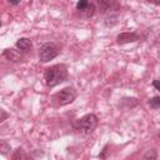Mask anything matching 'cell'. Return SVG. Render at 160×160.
I'll return each instance as SVG.
<instances>
[{
  "label": "cell",
  "mask_w": 160,
  "mask_h": 160,
  "mask_svg": "<svg viewBox=\"0 0 160 160\" xmlns=\"http://www.w3.org/2000/svg\"><path fill=\"white\" fill-rule=\"evenodd\" d=\"M68 78V68L64 64H55L45 69L44 80L48 88H55L56 85L64 82Z\"/></svg>",
  "instance_id": "obj_1"
},
{
  "label": "cell",
  "mask_w": 160,
  "mask_h": 160,
  "mask_svg": "<svg viewBox=\"0 0 160 160\" xmlns=\"http://www.w3.org/2000/svg\"><path fill=\"white\" fill-rule=\"evenodd\" d=\"M76 96H78L76 90L71 86H66L51 96V102L55 106H65L71 104L76 99Z\"/></svg>",
  "instance_id": "obj_2"
},
{
  "label": "cell",
  "mask_w": 160,
  "mask_h": 160,
  "mask_svg": "<svg viewBox=\"0 0 160 160\" xmlns=\"http://www.w3.org/2000/svg\"><path fill=\"white\" fill-rule=\"evenodd\" d=\"M16 49L19 51H22V52H26V51H30L32 49V41L29 39V38H20L16 44H15Z\"/></svg>",
  "instance_id": "obj_8"
},
{
  "label": "cell",
  "mask_w": 160,
  "mask_h": 160,
  "mask_svg": "<svg viewBox=\"0 0 160 160\" xmlns=\"http://www.w3.org/2000/svg\"><path fill=\"white\" fill-rule=\"evenodd\" d=\"M0 26H1V20H0Z\"/></svg>",
  "instance_id": "obj_18"
},
{
  "label": "cell",
  "mask_w": 160,
  "mask_h": 160,
  "mask_svg": "<svg viewBox=\"0 0 160 160\" xmlns=\"http://www.w3.org/2000/svg\"><path fill=\"white\" fill-rule=\"evenodd\" d=\"M8 2L10 5H19L21 2V0H8Z\"/></svg>",
  "instance_id": "obj_15"
},
{
  "label": "cell",
  "mask_w": 160,
  "mask_h": 160,
  "mask_svg": "<svg viewBox=\"0 0 160 160\" xmlns=\"http://www.w3.org/2000/svg\"><path fill=\"white\" fill-rule=\"evenodd\" d=\"M139 40V35L136 32H121L116 36V42L119 45H125L130 42H135Z\"/></svg>",
  "instance_id": "obj_7"
},
{
  "label": "cell",
  "mask_w": 160,
  "mask_h": 160,
  "mask_svg": "<svg viewBox=\"0 0 160 160\" xmlns=\"http://www.w3.org/2000/svg\"><path fill=\"white\" fill-rule=\"evenodd\" d=\"M149 105H150V108H152V109H159L160 108V96H154V98H151L150 100H149Z\"/></svg>",
  "instance_id": "obj_11"
},
{
  "label": "cell",
  "mask_w": 160,
  "mask_h": 160,
  "mask_svg": "<svg viewBox=\"0 0 160 160\" xmlns=\"http://www.w3.org/2000/svg\"><path fill=\"white\" fill-rule=\"evenodd\" d=\"M152 86H154L156 90H160V85H159V81H158V80H154V81H152Z\"/></svg>",
  "instance_id": "obj_16"
},
{
  "label": "cell",
  "mask_w": 160,
  "mask_h": 160,
  "mask_svg": "<svg viewBox=\"0 0 160 160\" xmlns=\"http://www.w3.org/2000/svg\"><path fill=\"white\" fill-rule=\"evenodd\" d=\"M142 158H144V159H158V151H156L155 149L149 150V151H146V152L144 154Z\"/></svg>",
  "instance_id": "obj_13"
},
{
  "label": "cell",
  "mask_w": 160,
  "mask_h": 160,
  "mask_svg": "<svg viewBox=\"0 0 160 160\" xmlns=\"http://www.w3.org/2000/svg\"><path fill=\"white\" fill-rule=\"evenodd\" d=\"M8 116H9V114H8L2 108H0V124H1L2 121H5V120L8 119Z\"/></svg>",
  "instance_id": "obj_14"
},
{
  "label": "cell",
  "mask_w": 160,
  "mask_h": 160,
  "mask_svg": "<svg viewBox=\"0 0 160 160\" xmlns=\"http://www.w3.org/2000/svg\"><path fill=\"white\" fill-rule=\"evenodd\" d=\"M2 55H4L8 60H10V61H12V62H19V61L22 60V55L20 54V51L16 50V49H12V48L6 49Z\"/></svg>",
  "instance_id": "obj_9"
},
{
  "label": "cell",
  "mask_w": 160,
  "mask_h": 160,
  "mask_svg": "<svg viewBox=\"0 0 160 160\" xmlns=\"http://www.w3.org/2000/svg\"><path fill=\"white\" fill-rule=\"evenodd\" d=\"M58 55V48L54 42H45L39 49V59L41 62H48L55 59Z\"/></svg>",
  "instance_id": "obj_4"
},
{
  "label": "cell",
  "mask_w": 160,
  "mask_h": 160,
  "mask_svg": "<svg viewBox=\"0 0 160 160\" xmlns=\"http://www.w3.org/2000/svg\"><path fill=\"white\" fill-rule=\"evenodd\" d=\"M148 2H151V4H154V5H160V0H146Z\"/></svg>",
  "instance_id": "obj_17"
},
{
  "label": "cell",
  "mask_w": 160,
  "mask_h": 160,
  "mask_svg": "<svg viewBox=\"0 0 160 160\" xmlns=\"http://www.w3.org/2000/svg\"><path fill=\"white\" fill-rule=\"evenodd\" d=\"M99 124V119L95 114H86L74 122V128L82 134H91Z\"/></svg>",
  "instance_id": "obj_3"
},
{
  "label": "cell",
  "mask_w": 160,
  "mask_h": 160,
  "mask_svg": "<svg viewBox=\"0 0 160 160\" xmlns=\"http://www.w3.org/2000/svg\"><path fill=\"white\" fill-rule=\"evenodd\" d=\"M76 10L85 18H91L95 14V5L89 0H78Z\"/></svg>",
  "instance_id": "obj_5"
},
{
  "label": "cell",
  "mask_w": 160,
  "mask_h": 160,
  "mask_svg": "<svg viewBox=\"0 0 160 160\" xmlns=\"http://www.w3.org/2000/svg\"><path fill=\"white\" fill-rule=\"evenodd\" d=\"M11 158H12L14 160H18V159H28V155L24 152V150H22L21 148H18V149L15 150V152L11 155Z\"/></svg>",
  "instance_id": "obj_10"
},
{
  "label": "cell",
  "mask_w": 160,
  "mask_h": 160,
  "mask_svg": "<svg viewBox=\"0 0 160 160\" xmlns=\"http://www.w3.org/2000/svg\"><path fill=\"white\" fill-rule=\"evenodd\" d=\"M98 6H99V10L104 14L119 10L120 8L118 0H98Z\"/></svg>",
  "instance_id": "obj_6"
},
{
  "label": "cell",
  "mask_w": 160,
  "mask_h": 160,
  "mask_svg": "<svg viewBox=\"0 0 160 160\" xmlns=\"http://www.w3.org/2000/svg\"><path fill=\"white\" fill-rule=\"evenodd\" d=\"M11 148L8 142H0V154L1 155H8L10 152Z\"/></svg>",
  "instance_id": "obj_12"
}]
</instances>
